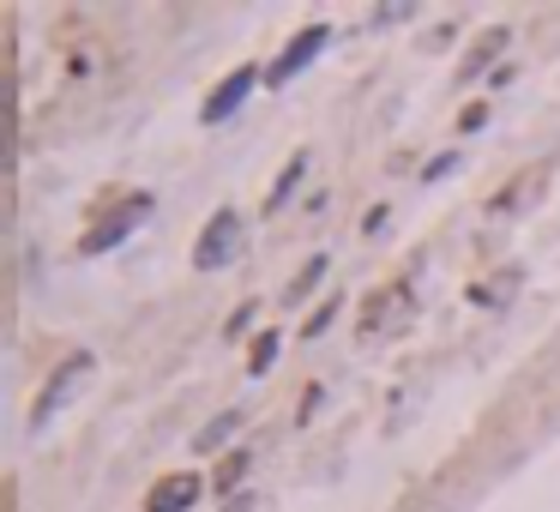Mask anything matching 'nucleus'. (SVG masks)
<instances>
[{"label":"nucleus","instance_id":"nucleus-1","mask_svg":"<svg viewBox=\"0 0 560 512\" xmlns=\"http://www.w3.org/2000/svg\"><path fill=\"white\" fill-rule=\"evenodd\" d=\"M235 253H241V217H235V211H217L206 224V236H199V248H194V272H223Z\"/></svg>","mask_w":560,"mask_h":512},{"label":"nucleus","instance_id":"nucleus-2","mask_svg":"<svg viewBox=\"0 0 560 512\" xmlns=\"http://www.w3.org/2000/svg\"><path fill=\"white\" fill-rule=\"evenodd\" d=\"M145 217H151V199H127V205H121V211H109L103 224H97L91 236L78 241V253H109V248H115V241H127L133 229L145 224Z\"/></svg>","mask_w":560,"mask_h":512},{"label":"nucleus","instance_id":"nucleus-3","mask_svg":"<svg viewBox=\"0 0 560 512\" xmlns=\"http://www.w3.org/2000/svg\"><path fill=\"white\" fill-rule=\"evenodd\" d=\"M320 49H326V25H308V30H301V37L289 42V49L277 54V61H272V73H265V85H289V79H296V73H301V66H308Z\"/></svg>","mask_w":560,"mask_h":512},{"label":"nucleus","instance_id":"nucleus-4","mask_svg":"<svg viewBox=\"0 0 560 512\" xmlns=\"http://www.w3.org/2000/svg\"><path fill=\"white\" fill-rule=\"evenodd\" d=\"M253 85H260V73H253V66H241V73H229V79H223L217 91L206 97V121H211V127H217V121H229L235 109L248 103V97H253Z\"/></svg>","mask_w":560,"mask_h":512},{"label":"nucleus","instance_id":"nucleus-5","mask_svg":"<svg viewBox=\"0 0 560 512\" xmlns=\"http://www.w3.org/2000/svg\"><path fill=\"white\" fill-rule=\"evenodd\" d=\"M199 500V476L182 471V476H163V483L145 495V512H187Z\"/></svg>","mask_w":560,"mask_h":512},{"label":"nucleus","instance_id":"nucleus-6","mask_svg":"<svg viewBox=\"0 0 560 512\" xmlns=\"http://www.w3.org/2000/svg\"><path fill=\"white\" fill-rule=\"evenodd\" d=\"M85 369H91V355H73V362H66V369H61V374H54V386H49V392H42V398H37V422H49V416H54V410H61V404H66V398H73V386H78V380H85Z\"/></svg>","mask_w":560,"mask_h":512},{"label":"nucleus","instance_id":"nucleus-7","mask_svg":"<svg viewBox=\"0 0 560 512\" xmlns=\"http://www.w3.org/2000/svg\"><path fill=\"white\" fill-rule=\"evenodd\" d=\"M235 422H241V416H235V410H229V416H217V422H211V428H206V434H199V440H194V447H199V452H211V447H217V440H229V434H235Z\"/></svg>","mask_w":560,"mask_h":512},{"label":"nucleus","instance_id":"nucleus-8","mask_svg":"<svg viewBox=\"0 0 560 512\" xmlns=\"http://www.w3.org/2000/svg\"><path fill=\"white\" fill-rule=\"evenodd\" d=\"M272 355H277V332H265V338L253 344V374H265V369H272Z\"/></svg>","mask_w":560,"mask_h":512},{"label":"nucleus","instance_id":"nucleus-9","mask_svg":"<svg viewBox=\"0 0 560 512\" xmlns=\"http://www.w3.org/2000/svg\"><path fill=\"white\" fill-rule=\"evenodd\" d=\"M320 277H326V260H313V265H308V272H301V284H296V289H289V296H308V289H313V284H320Z\"/></svg>","mask_w":560,"mask_h":512}]
</instances>
